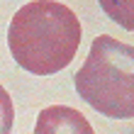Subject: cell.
<instances>
[{
  "mask_svg": "<svg viewBox=\"0 0 134 134\" xmlns=\"http://www.w3.org/2000/svg\"><path fill=\"white\" fill-rule=\"evenodd\" d=\"M83 29L64 3L34 0L12 15L7 46L15 64L34 76H51L73 61Z\"/></svg>",
  "mask_w": 134,
  "mask_h": 134,
  "instance_id": "6da1fadb",
  "label": "cell"
},
{
  "mask_svg": "<svg viewBox=\"0 0 134 134\" xmlns=\"http://www.w3.org/2000/svg\"><path fill=\"white\" fill-rule=\"evenodd\" d=\"M76 90L95 112L112 120L134 117V46L100 34L73 76Z\"/></svg>",
  "mask_w": 134,
  "mask_h": 134,
  "instance_id": "7a4b0ae2",
  "label": "cell"
},
{
  "mask_svg": "<svg viewBox=\"0 0 134 134\" xmlns=\"http://www.w3.org/2000/svg\"><path fill=\"white\" fill-rule=\"evenodd\" d=\"M34 134H95L83 112L66 105H49L37 117Z\"/></svg>",
  "mask_w": 134,
  "mask_h": 134,
  "instance_id": "3957f363",
  "label": "cell"
},
{
  "mask_svg": "<svg viewBox=\"0 0 134 134\" xmlns=\"http://www.w3.org/2000/svg\"><path fill=\"white\" fill-rule=\"evenodd\" d=\"M102 7L112 20L124 25V29H134V3H107V0H102Z\"/></svg>",
  "mask_w": 134,
  "mask_h": 134,
  "instance_id": "277c9868",
  "label": "cell"
},
{
  "mask_svg": "<svg viewBox=\"0 0 134 134\" xmlns=\"http://www.w3.org/2000/svg\"><path fill=\"white\" fill-rule=\"evenodd\" d=\"M12 122H15L12 100L7 95V90L0 85V134H10L12 132Z\"/></svg>",
  "mask_w": 134,
  "mask_h": 134,
  "instance_id": "5b68a950",
  "label": "cell"
}]
</instances>
